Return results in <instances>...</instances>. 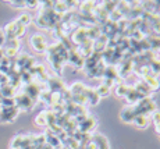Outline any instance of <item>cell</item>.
<instances>
[{"label": "cell", "instance_id": "obj_1", "mask_svg": "<svg viewBox=\"0 0 160 149\" xmlns=\"http://www.w3.org/2000/svg\"><path fill=\"white\" fill-rule=\"evenodd\" d=\"M3 31H4L6 39H20L21 36L25 33L27 27L21 25L17 20H14V21H11V23H8Z\"/></svg>", "mask_w": 160, "mask_h": 149}, {"label": "cell", "instance_id": "obj_2", "mask_svg": "<svg viewBox=\"0 0 160 149\" xmlns=\"http://www.w3.org/2000/svg\"><path fill=\"white\" fill-rule=\"evenodd\" d=\"M134 106H135V110H137V114H143V116H148V117H149L153 111H156V103L149 96L141 99Z\"/></svg>", "mask_w": 160, "mask_h": 149}, {"label": "cell", "instance_id": "obj_3", "mask_svg": "<svg viewBox=\"0 0 160 149\" xmlns=\"http://www.w3.org/2000/svg\"><path fill=\"white\" fill-rule=\"evenodd\" d=\"M31 46H32V49L35 52H38V53H46V49H48V41H46V38L43 35H41V33H35V35H32V38H31Z\"/></svg>", "mask_w": 160, "mask_h": 149}, {"label": "cell", "instance_id": "obj_4", "mask_svg": "<svg viewBox=\"0 0 160 149\" xmlns=\"http://www.w3.org/2000/svg\"><path fill=\"white\" fill-rule=\"evenodd\" d=\"M70 41H71L74 45H77V46H81V45H84L87 41H89L88 35H87V27H82V25L77 27L75 29L72 31Z\"/></svg>", "mask_w": 160, "mask_h": 149}, {"label": "cell", "instance_id": "obj_5", "mask_svg": "<svg viewBox=\"0 0 160 149\" xmlns=\"http://www.w3.org/2000/svg\"><path fill=\"white\" fill-rule=\"evenodd\" d=\"M14 102H15V107L18 110H24V111H28L33 107V103L35 102L32 100L31 98H28L25 94H20V95H14Z\"/></svg>", "mask_w": 160, "mask_h": 149}, {"label": "cell", "instance_id": "obj_6", "mask_svg": "<svg viewBox=\"0 0 160 149\" xmlns=\"http://www.w3.org/2000/svg\"><path fill=\"white\" fill-rule=\"evenodd\" d=\"M20 110L17 107H6L0 109V123H11L15 120V117L18 116Z\"/></svg>", "mask_w": 160, "mask_h": 149}, {"label": "cell", "instance_id": "obj_7", "mask_svg": "<svg viewBox=\"0 0 160 149\" xmlns=\"http://www.w3.org/2000/svg\"><path fill=\"white\" fill-rule=\"evenodd\" d=\"M135 116H137L135 106H130V105H127L125 107H122V110L120 111V120L125 124H132Z\"/></svg>", "mask_w": 160, "mask_h": 149}, {"label": "cell", "instance_id": "obj_8", "mask_svg": "<svg viewBox=\"0 0 160 149\" xmlns=\"http://www.w3.org/2000/svg\"><path fill=\"white\" fill-rule=\"evenodd\" d=\"M96 124H98V121L93 119V117H92V116H88L87 119H85L84 121H82V123L78 126V131L82 132V134L89 135V134H92V132H93V130H95V127H96Z\"/></svg>", "mask_w": 160, "mask_h": 149}, {"label": "cell", "instance_id": "obj_9", "mask_svg": "<svg viewBox=\"0 0 160 149\" xmlns=\"http://www.w3.org/2000/svg\"><path fill=\"white\" fill-rule=\"evenodd\" d=\"M143 82L146 84V86L149 88L150 92H156L160 89V80L158 78V77H153V75H148L145 77V78L142 80Z\"/></svg>", "mask_w": 160, "mask_h": 149}, {"label": "cell", "instance_id": "obj_10", "mask_svg": "<svg viewBox=\"0 0 160 149\" xmlns=\"http://www.w3.org/2000/svg\"><path fill=\"white\" fill-rule=\"evenodd\" d=\"M150 123V119L148 116H143V114H137L134 119V121H132V124H134L135 127H138V128H146L148 126H149Z\"/></svg>", "mask_w": 160, "mask_h": 149}, {"label": "cell", "instance_id": "obj_11", "mask_svg": "<svg viewBox=\"0 0 160 149\" xmlns=\"http://www.w3.org/2000/svg\"><path fill=\"white\" fill-rule=\"evenodd\" d=\"M130 88L131 86L127 85V84L118 82V84H116L114 85V94H116L117 98H125L127 94H128V91H130Z\"/></svg>", "mask_w": 160, "mask_h": 149}, {"label": "cell", "instance_id": "obj_12", "mask_svg": "<svg viewBox=\"0 0 160 149\" xmlns=\"http://www.w3.org/2000/svg\"><path fill=\"white\" fill-rule=\"evenodd\" d=\"M95 141V144L98 145V149H110L109 146V141H107L106 136H103L102 134H95L91 136Z\"/></svg>", "mask_w": 160, "mask_h": 149}, {"label": "cell", "instance_id": "obj_13", "mask_svg": "<svg viewBox=\"0 0 160 149\" xmlns=\"http://www.w3.org/2000/svg\"><path fill=\"white\" fill-rule=\"evenodd\" d=\"M150 120H152V123H153V126H155V130H156V132L160 135V111L159 110H156V111H153L152 114H150V117H149Z\"/></svg>", "mask_w": 160, "mask_h": 149}, {"label": "cell", "instance_id": "obj_14", "mask_svg": "<svg viewBox=\"0 0 160 149\" xmlns=\"http://www.w3.org/2000/svg\"><path fill=\"white\" fill-rule=\"evenodd\" d=\"M95 91H96V94L99 95V98L102 99V98H106V96H109L110 94V88L107 85H104V84L102 82L98 88H95Z\"/></svg>", "mask_w": 160, "mask_h": 149}, {"label": "cell", "instance_id": "obj_15", "mask_svg": "<svg viewBox=\"0 0 160 149\" xmlns=\"http://www.w3.org/2000/svg\"><path fill=\"white\" fill-rule=\"evenodd\" d=\"M17 21L21 24V25H24V27H28L31 23H32V15L28 14V13H24V14H21L20 17L17 18Z\"/></svg>", "mask_w": 160, "mask_h": 149}, {"label": "cell", "instance_id": "obj_16", "mask_svg": "<svg viewBox=\"0 0 160 149\" xmlns=\"http://www.w3.org/2000/svg\"><path fill=\"white\" fill-rule=\"evenodd\" d=\"M35 124L39 127H48V120H46V110L39 113L38 116L35 117Z\"/></svg>", "mask_w": 160, "mask_h": 149}, {"label": "cell", "instance_id": "obj_17", "mask_svg": "<svg viewBox=\"0 0 160 149\" xmlns=\"http://www.w3.org/2000/svg\"><path fill=\"white\" fill-rule=\"evenodd\" d=\"M39 7V2H36V0H27L25 2V8H38Z\"/></svg>", "mask_w": 160, "mask_h": 149}, {"label": "cell", "instance_id": "obj_18", "mask_svg": "<svg viewBox=\"0 0 160 149\" xmlns=\"http://www.w3.org/2000/svg\"><path fill=\"white\" fill-rule=\"evenodd\" d=\"M14 8H25V2H10Z\"/></svg>", "mask_w": 160, "mask_h": 149}, {"label": "cell", "instance_id": "obj_19", "mask_svg": "<svg viewBox=\"0 0 160 149\" xmlns=\"http://www.w3.org/2000/svg\"><path fill=\"white\" fill-rule=\"evenodd\" d=\"M6 41H7V39H6V35H4V31L2 29V28H0V49H2V46L4 45L6 43Z\"/></svg>", "mask_w": 160, "mask_h": 149}]
</instances>
